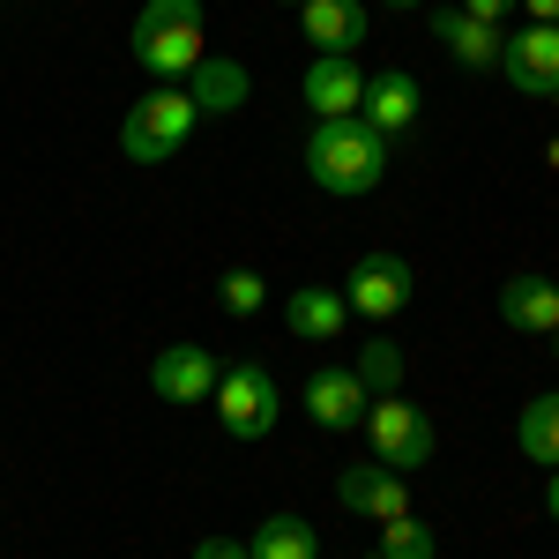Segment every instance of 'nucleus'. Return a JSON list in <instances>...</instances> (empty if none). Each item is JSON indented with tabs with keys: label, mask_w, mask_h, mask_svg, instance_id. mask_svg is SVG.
<instances>
[{
	"label": "nucleus",
	"mask_w": 559,
	"mask_h": 559,
	"mask_svg": "<svg viewBox=\"0 0 559 559\" xmlns=\"http://www.w3.org/2000/svg\"><path fill=\"white\" fill-rule=\"evenodd\" d=\"M306 173L321 194H373L388 179V134H373L366 120H313Z\"/></svg>",
	"instance_id": "obj_1"
},
{
	"label": "nucleus",
	"mask_w": 559,
	"mask_h": 559,
	"mask_svg": "<svg viewBox=\"0 0 559 559\" xmlns=\"http://www.w3.org/2000/svg\"><path fill=\"white\" fill-rule=\"evenodd\" d=\"M134 60L157 83H187L210 60V45H202V0H142V15H134Z\"/></svg>",
	"instance_id": "obj_2"
},
{
	"label": "nucleus",
	"mask_w": 559,
	"mask_h": 559,
	"mask_svg": "<svg viewBox=\"0 0 559 559\" xmlns=\"http://www.w3.org/2000/svg\"><path fill=\"white\" fill-rule=\"evenodd\" d=\"M194 128H202V112H194L187 83H157L150 97H134V105H128V120H120V150H128L134 165H165Z\"/></svg>",
	"instance_id": "obj_3"
},
{
	"label": "nucleus",
	"mask_w": 559,
	"mask_h": 559,
	"mask_svg": "<svg viewBox=\"0 0 559 559\" xmlns=\"http://www.w3.org/2000/svg\"><path fill=\"white\" fill-rule=\"evenodd\" d=\"M216 426L231 432V440H261V432H276V418H284V388H276V373L269 366H231V373H216Z\"/></svg>",
	"instance_id": "obj_4"
},
{
	"label": "nucleus",
	"mask_w": 559,
	"mask_h": 559,
	"mask_svg": "<svg viewBox=\"0 0 559 559\" xmlns=\"http://www.w3.org/2000/svg\"><path fill=\"white\" fill-rule=\"evenodd\" d=\"M366 440H373V463H388L403 477L432 463V418L411 395H373L366 403Z\"/></svg>",
	"instance_id": "obj_5"
},
{
	"label": "nucleus",
	"mask_w": 559,
	"mask_h": 559,
	"mask_svg": "<svg viewBox=\"0 0 559 559\" xmlns=\"http://www.w3.org/2000/svg\"><path fill=\"white\" fill-rule=\"evenodd\" d=\"M411 292H418V276L403 254H358V269L344 276V306L358 321H395L411 306Z\"/></svg>",
	"instance_id": "obj_6"
},
{
	"label": "nucleus",
	"mask_w": 559,
	"mask_h": 559,
	"mask_svg": "<svg viewBox=\"0 0 559 559\" xmlns=\"http://www.w3.org/2000/svg\"><path fill=\"white\" fill-rule=\"evenodd\" d=\"M500 75L537 105L559 97V23H522L515 38L500 45Z\"/></svg>",
	"instance_id": "obj_7"
},
{
	"label": "nucleus",
	"mask_w": 559,
	"mask_h": 559,
	"mask_svg": "<svg viewBox=\"0 0 559 559\" xmlns=\"http://www.w3.org/2000/svg\"><path fill=\"white\" fill-rule=\"evenodd\" d=\"M336 500L366 522H395V515H411V477L388 471V463H350L336 477Z\"/></svg>",
	"instance_id": "obj_8"
},
{
	"label": "nucleus",
	"mask_w": 559,
	"mask_h": 559,
	"mask_svg": "<svg viewBox=\"0 0 559 559\" xmlns=\"http://www.w3.org/2000/svg\"><path fill=\"white\" fill-rule=\"evenodd\" d=\"M366 403H373V395H366V381H358L350 366H321V373L306 381V418L321 432H358L366 426Z\"/></svg>",
	"instance_id": "obj_9"
},
{
	"label": "nucleus",
	"mask_w": 559,
	"mask_h": 559,
	"mask_svg": "<svg viewBox=\"0 0 559 559\" xmlns=\"http://www.w3.org/2000/svg\"><path fill=\"white\" fill-rule=\"evenodd\" d=\"M418 105H426V97H418V75H411V68H381V75H366V105H358V120L395 142V134L418 128Z\"/></svg>",
	"instance_id": "obj_10"
},
{
	"label": "nucleus",
	"mask_w": 559,
	"mask_h": 559,
	"mask_svg": "<svg viewBox=\"0 0 559 559\" xmlns=\"http://www.w3.org/2000/svg\"><path fill=\"white\" fill-rule=\"evenodd\" d=\"M306 105H313V120H358V105H366L358 60H344V52H313V68H306Z\"/></svg>",
	"instance_id": "obj_11"
},
{
	"label": "nucleus",
	"mask_w": 559,
	"mask_h": 559,
	"mask_svg": "<svg viewBox=\"0 0 559 559\" xmlns=\"http://www.w3.org/2000/svg\"><path fill=\"white\" fill-rule=\"evenodd\" d=\"M216 373H224V366H216L202 344H165V350H157V366H150V388H157L165 403H210Z\"/></svg>",
	"instance_id": "obj_12"
},
{
	"label": "nucleus",
	"mask_w": 559,
	"mask_h": 559,
	"mask_svg": "<svg viewBox=\"0 0 559 559\" xmlns=\"http://www.w3.org/2000/svg\"><path fill=\"white\" fill-rule=\"evenodd\" d=\"M284 329L299 336V344H336L350 329V306L336 284H299L292 299H284Z\"/></svg>",
	"instance_id": "obj_13"
},
{
	"label": "nucleus",
	"mask_w": 559,
	"mask_h": 559,
	"mask_svg": "<svg viewBox=\"0 0 559 559\" xmlns=\"http://www.w3.org/2000/svg\"><path fill=\"white\" fill-rule=\"evenodd\" d=\"M299 31L313 52H344L366 45V0H299Z\"/></svg>",
	"instance_id": "obj_14"
},
{
	"label": "nucleus",
	"mask_w": 559,
	"mask_h": 559,
	"mask_svg": "<svg viewBox=\"0 0 559 559\" xmlns=\"http://www.w3.org/2000/svg\"><path fill=\"white\" fill-rule=\"evenodd\" d=\"M500 321L522 336H552L559 329V284L552 276H508L500 284Z\"/></svg>",
	"instance_id": "obj_15"
},
{
	"label": "nucleus",
	"mask_w": 559,
	"mask_h": 559,
	"mask_svg": "<svg viewBox=\"0 0 559 559\" xmlns=\"http://www.w3.org/2000/svg\"><path fill=\"white\" fill-rule=\"evenodd\" d=\"M432 38L455 52V68H500V23H477L463 8H432Z\"/></svg>",
	"instance_id": "obj_16"
},
{
	"label": "nucleus",
	"mask_w": 559,
	"mask_h": 559,
	"mask_svg": "<svg viewBox=\"0 0 559 559\" xmlns=\"http://www.w3.org/2000/svg\"><path fill=\"white\" fill-rule=\"evenodd\" d=\"M247 90H254V83H247V68H239V60H224V52H210V60L187 75V97H194V112H202V120H231V112L247 105Z\"/></svg>",
	"instance_id": "obj_17"
},
{
	"label": "nucleus",
	"mask_w": 559,
	"mask_h": 559,
	"mask_svg": "<svg viewBox=\"0 0 559 559\" xmlns=\"http://www.w3.org/2000/svg\"><path fill=\"white\" fill-rule=\"evenodd\" d=\"M515 448L530 455V463H559V388H545V395H530V403H522Z\"/></svg>",
	"instance_id": "obj_18"
},
{
	"label": "nucleus",
	"mask_w": 559,
	"mask_h": 559,
	"mask_svg": "<svg viewBox=\"0 0 559 559\" xmlns=\"http://www.w3.org/2000/svg\"><path fill=\"white\" fill-rule=\"evenodd\" d=\"M247 552L254 559H321V537H313L299 515H269L254 537H247Z\"/></svg>",
	"instance_id": "obj_19"
},
{
	"label": "nucleus",
	"mask_w": 559,
	"mask_h": 559,
	"mask_svg": "<svg viewBox=\"0 0 559 559\" xmlns=\"http://www.w3.org/2000/svg\"><path fill=\"white\" fill-rule=\"evenodd\" d=\"M358 381H366V395H403V344H366L358 350V366H350Z\"/></svg>",
	"instance_id": "obj_20"
},
{
	"label": "nucleus",
	"mask_w": 559,
	"mask_h": 559,
	"mask_svg": "<svg viewBox=\"0 0 559 559\" xmlns=\"http://www.w3.org/2000/svg\"><path fill=\"white\" fill-rule=\"evenodd\" d=\"M440 545H432V530L418 515H395V522H381V552L373 559H432Z\"/></svg>",
	"instance_id": "obj_21"
},
{
	"label": "nucleus",
	"mask_w": 559,
	"mask_h": 559,
	"mask_svg": "<svg viewBox=\"0 0 559 559\" xmlns=\"http://www.w3.org/2000/svg\"><path fill=\"white\" fill-rule=\"evenodd\" d=\"M216 306L247 321V313H261V306H269V284H261L254 269H224V284H216Z\"/></svg>",
	"instance_id": "obj_22"
},
{
	"label": "nucleus",
	"mask_w": 559,
	"mask_h": 559,
	"mask_svg": "<svg viewBox=\"0 0 559 559\" xmlns=\"http://www.w3.org/2000/svg\"><path fill=\"white\" fill-rule=\"evenodd\" d=\"M187 559H254V552H247L239 537H202V545H194Z\"/></svg>",
	"instance_id": "obj_23"
},
{
	"label": "nucleus",
	"mask_w": 559,
	"mask_h": 559,
	"mask_svg": "<svg viewBox=\"0 0 559 559\" xmlns=\"http://www.w3.org/2000/svg\"><path fill=\"white\" fill-rule=\"evenodd\" d=\"M463 15H477V23H508L515 15V0H455Z\"/></svg>",
	"instance_id": "obj_24"
},
{
	"label": "nucleus",
	"mask_w": 559,
	"mask_h": 559,
	"mask_svg": "<svg viewBox=\"0 0 559 559\" xmlns=\"http://www.w3.org/2000/svg\"><path fill=\"white\" fill-rule=\"evenodd\" d=\"M522 15H530V23H559V0H515Z\"/></svg>",
	"instance_id": "obj_25"
},
{
	"label": "nucleus",
	"mask_w": 559,
	"mask_h": 559,
	"mask_svg": "<svg viewBox=\"0 0 559 559\" xmlns=\"http://www.w3.org/2000/svg\"><path fill=\"white\" fill-rule=\"evenodd\" d=\"M545 515L559 522V463H552V477H545Z\"/></svg>",
	"instance_id": "obj_26"
},
{
	"label": "nucleus",
	"mask_w": 559,
	"mask_h": 559,
	"mask_svg": "<svg viewBox=\"0 0 559 559\" xmlns=\"http://www.w3.org/2000/svg\"><path fill=\"white\" fill-rule=\"evenodd\" d=\"M388 8H426V0H388Z\"/></svg>",
	"instance_id": "obj_27"
},
{
	"label": "nucleus",
	"mask_w": 559,
	"mask_h": 559,
	"mask_svg": "<svg viewBox=\"0 0 559 559\" xmlns=\"http://www.w3.org/2000/svg\"><path fill=\"white\" fill-rule=\"evenodd\" d=\"M552 358H559V329H552Z\"/></svg>",
	"instance_id": "obj_28"
},
{
	"label": "nucleus",
	"mask_w": 559,
	"mask_h": 559,
	"mask_svg": "<svg viewBox=\"0 0 559 559\" xmlns=\"http://www.w3.org/2000/svg\"><path fill=\"white\" fill-rule=\"evenodd\" d=\"M276 8H299V0H276Z\"/></svg>",
	"instance_id": "obj_29"
},
{
	"label": "nucleus",
	"mask_w": 559,
	"mask_h": 559,
	"mask_svg": "<svg viewBox=\"0 0 559 559\" xmlns=\"http://www.w3.org/2000/svg\"><path fill=\"white\" fill-rule=\"evenodd\" d=\"M552 165H559V142H552Z\"/></svg>",
	"instance_id": "obj_30"
}]
</instances>
